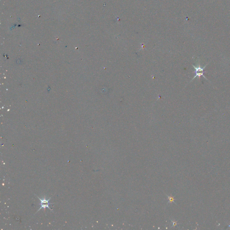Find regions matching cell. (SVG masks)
<instances>
[{
    "mask_svg": "<svg viewBox=\"0 0 230 230\" xmlns=\"http://www.w3.org/2000/svg\"><path fill=\"white\" fill-rule=\"evenodd\" d=\"M209 64H207L205 65L203 67H202L200 66V64H199L197 65V66H195L193 65V67L195 69V76H194V77L193 78L192 80H193L194 79H195L196 77H198L199 79H200V77L201 76H203L204 78L205 79H206L207 80H209L205 76H204V73L205 72V67H206L207 66V65Z\"/></svg>",
    "mask_w": 230,
    "mask_h": 230,
    "instance_id": "1",
    "label": "cell"
},
{
    "mask_svg": "<svg viewBox=\"0 0 230 230\" xmlns=\"http://www.w3.org/2000/svg\"><path fill=\"white\" fill-rule=\"evenodd\" d=\"M37 197H38V198L39 199V200H40V205H41V207H40V208L38 210V211H37V213H38L39 211H40V209H42V208L45 209L46 208H48L50 210H52V209H50V208L49 207L50 205L54 204L50 203L49 202L50 200L51 199V197L48 200L45 199H44L42 200L40 198V197H38L37 195Z\"/></svg>",
    "mask_w": 230,
    "mask_h": 230,
    "instance_id": "2",
    "label": "cell"
}]
</instances>
